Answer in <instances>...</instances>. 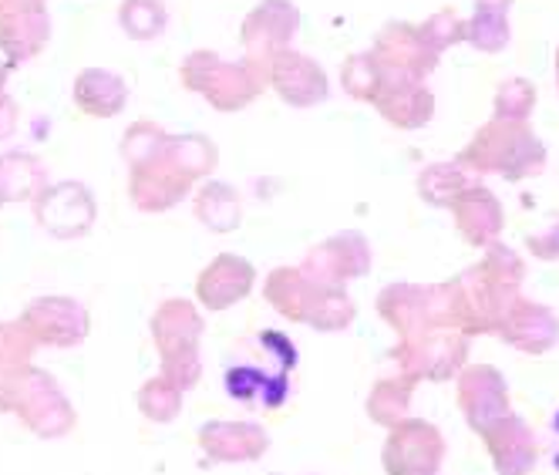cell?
<instances>
[{"label":"cell","mask_w":559,"mask_h":475,"mask_svg":"<svg viewBox=\"0 0 559 475\" xmlns=\"http://www.w3.org/2000/svg\"><path fill=\"white\" fill-rule=\"evenodd\" d=\"M257 284V270L250 260L236 253H219L203 273L195 276V300L210 313H219L239 300H247Z\"/></svg>","instance_id":"cell-18"},{"label":"cell","mask_w":559,"mask_h":475,"mask_svg":"<svg viewBox=\"0 0 559 475\" xmlns=\"http://www.w3.org/2000/svg\"><path fill=\"white\" fill-rule=\"evenodd\" d=\"M297 31H300V8L294 0H260L243 17V27H239L243 58L270 64L276 55L290 51Z\"/></svg>","instance_id":"cell-8"},{"label":"cell","mask_w":559,"mask_h":475,"mask_svg":"<svg viewBox=\"0 0 559 475\" xmlns=\"http://www.w3.org/2000/svg\"><path fill=\"white\" fill-rule=\"evenodd\" d=\"M192 213L203 223L210 233H233L239 223H243V200L239 192L226 182H203L192 195Z\"/></svg>","instance_id":"cell-27"},{"label":"cell","mask_w":559,"mask_h":475,"mask_svg":"<svg viewBox=\"0 0 559 475\" xmlns=\"http://www.w3.org/2000/svg\"><path fill=\"white\" fill-rule=\"evenodd\" d=\"M179 82L186 92L206 98V105L229 115V111H243L263 95V88H270V64L250 58L226 61L216 51L199 48L182 58Z\"/></svg>","instance_id":"cell-3"},{"label":"cell","mask_w":559,"mask_h":475,"mask_svg":"<svg viewBox=\"0 0 559 475\" xmlns=\"http://www.w3.org/2000/svg\"><path fill=\"white\" fill-rule=\"evenodd\" d=\"M536 85L530 78H509L496 88V98H492V111L496 118H506V122H530V115L536 108Z\"/></svg>","instance_id":"cell-37"},{"label":"cell","mask_w":559,"mask_h":475,"mask_svg":"<svg viewBox=\"0 0 559 475\" xmlns=\"http://www.w3.org/2000/svg\"><path fill=\"white\" fill-rule=\"evenodd\" d=\"M468 186L472 182L459 163H431L418 176V195L435 210H449Z\"/></svg>","instance_id":"cell-30"},{"label":"cell","mask_w":559,"mask_h":475,"mask_svg":"<svg viewBox=\"0 0 559 475\" xmlns=\"http://www.w3.org/2000/svg\"><path fill=\"white\" fill-rule=\"evenodd\" d=\"M71 98L74 108L88 118H115L129 105V85L122 74H115L108 68H85L74 78Z\"/></svg>","instance_id":"cell-23"},{"label":"cell","mask_w":559,"mask_h":475,"mask_svg":"<svg viewBox=\"0 0 559 475\" xmlns=\"http://www.w3.org/2000/svg\"><path fill=\"white\" fill-rule=\"evenodd\" d=\"M199 446L213 462H253L270 449V435L253 421H210L199 428Z\"/></svg>","instance_id":"cell-21"},{"label":"cell","mask_w":559,"mask_h":475,"mask_svg":"<svg viewBox=\"0 0 559 475\" xmlns=\"http://www.w3.org/2000/svg\"><path fill=\"white\" fill-rule=\"evenodd\" d=\"M483 442L492 455L499 475H530L536 465V439L523 418L506 415L483 431Z\"/></svg>","instance_id":"cell-22"},{"label":"cell","mask_w":559,"mask_h":475,"mask_svg":"<svg viewBox=\"0 0 559 475\" xmlns=\"http://www.w3.org/2000/svg\"><path fill=\"white\" fill-rule=\"evenodd\" d=\"M468 344L462 331H431L418 341H405L394 347V361L402 375L415 381H449L465 371Z\"/></svg>","instance_id":"cell-9"},{"label":"cell","mask_w":559,"mask_h":475,"mask_svg":"<svg viewBox=\"0 0 559 475\" xmlns=\"http://www.w3.org/2000/svg\"><path fill=\"white\" fill-rule=\"evenodd\" d=\"M415 378L412 375H402L397 371L394 378H381L371 394H368V415L384 425V428H394L408 418V405H412V391H415Z\"/></svg>","instance_id":"cell-29"},{"label":"cell","mask_w":559,"mask_h":475,"mask_svg":"<svg viewBox=\"0 0 559 475\" xmlns=\"http://www.w3.org/2000/svg\"><path fill=\"white\" fill-rule=\"evenodd\" d=\"M321 281H313V276L304 270V266H276L266 284H263V297L270 300L273 310H280L287 317V321H297V324H307V317L313 310V300L321 294Z\"/></svg>","instance_id":"cell-24"},{"label":"cell","mask_w":559,"mask_h":475,"mask_svg":"<svg viewBox=\"0 0 559 475\" xmlns=\"http://www.w3.org/2000/svg\"><path fill=\"white\" fill-rule=\"evenodd\" d=\"M166 24H169V11L163 0H122L118 4V27L139 45L155 41L166 31Z\"/></svg>","instance_id":"cell-32"},{"label":"cell","mask_w":559,"mask_h":475,"mask_svg":"<svg viewBox=\"0 0 559 475\" xmlns=\"http://www.w3.org/2000/svg\"><path fill=\"white\" fill-rule=\"evenodd\" d=\"M203 331L206 321L192 300L173 297L158 304V310L152 313V341L158 358H163V375L182 391H189L203 375V361H199Z\"/></svg>","instance_id":"cell-4"},{"label":"cell","mask_w":559,"mask_h":475,"mask_svg":"<svg viewBox=\"0 0 559 475\" xmlns=\"http://www.w3.org/2000/svg\"><path fill=\"white\" fill-rule=\"evenodd\" d=\"M418 27H421V34H425V41H428L438 55L449 51V48L465 45V37H468V21L459 17L455 11H438V14L425 17Z\"/></svg>","instance_id":"cell-39"},{"label":"cell","mask_w":559,"mask_h":475,"mask_svg":"<svg viewBox=\"0 0 559 475\" xmlns=\"http://www.w3.org/2000/svg\"><path fill=\"white\" fill-rule=\"evenodd\" d=\"M552 431L559 435V412H556V418H552ZM556 468H559V455H556Z\"/></svg>","instance_id":"cell-45"},{"label":"cell","mask_w":559,"mask_h":475,"mask_svg":"<svg viewBox=\"0 0 559 475\" xmlns=\"http://www.w3.org/2000/svg\"><path fill=\"white\" fill-rule=\"evenodd\" d=\"M139 412H142L148 421H155V425H169V421H176L179 412H182V388L173 384L166 375H158V378L145 381V384L139 388Z\"/></svg>","instance_id":"cell-33"},{"label":"cell","mask_w":559,"mask_h":475,"mask_svg":"<svg viewBox=\"0 0 559 475\" xmlns=\"http://www.w3.org/2000/svg\"><path fill=\"white\" fill-rule=\"evenodd\" d=\"M509 14L506 11H486V8H475V14L468 17V37L465 45H472L475 51L483 55H499L509 48Z\"/></svg>","instance_id":"cell-35"},{"label":"cell","mask_w":559,"mask_h":475,"mask_svg":"<svg viewBox=\"0 0 559 475\" xmlns=\"http://www.w3.org/2000/svg\"><path fill=\"white\" fill-rule=\"evenodd\" d=\"M350 321H354V300L347 297V290L337 287V284H324L321 294H317V300H313L307 328L331 334V331H344Z\"/></svg>","instance_id":"cell-34"},{"label":"cell","mask_w":559,"mask_h":475,"mask_svg":"<svg viewBox=\"0 0 559 475\" xmlns=\"http://www.w3.org/2000/svg\"><path fill=\"white\" fill-rule=\"evenodd\" d=\"M556 88H559V48H556Z\"/></svg>","instance_id":"cell-46"},{"label":"cell","mask_w":559,"mask_h":475,"mask_svg":"<svg viewBox=\"0 0 559 475\" xmlns=\"http://www.w3.org/2000/svg\"><path fill=\"white\" fill-rule=\"evenodd\" d=\"M378 313L384 324L405 341H418L431 331H445L438 324L435 310V287H418V284H391L378 294Z\"/></svg>","instance_id":"cell-12"},{"label":"cell","mask_w":559,"mask_h":475,"mask_svg":"<svg viewBox=\"0 0 559 475\" xmlns=\"http://www.w3.org/2000/svg\"><path fill=\"white\" fill-rule=\"evenodd\" d=\"M459 405L472 431L483 435L509 412V388L506 378L489 365H472L459 375Z\"/></svg>","instance_id":"cell-15"},{"label":"cell","mask_w":559,"mask_h":475,"mask_svg":"<svg viewBox=\"0 0 559 475\" xmlns=\"http://www.w3.org/2000/svg\"><path fill=\"white\" fill-rule=\"evenodd\" d=\"M381 85H384V68L378 64V58L371 51H357V55L344 58V64H341V88L347 92V98L374 105Z\"/></svg>","instance_id":"cell-31"},{"label":"cell","mask_w":559,"mask_h":475,"mask_svg":"<svg viewBox=\"0 0 559 475\" xmlns=\"http://www.w3.org/2000/svg\"><path fill=\"white\" fill-rule=\"evenodd\" d=\"M526 250H530L533 260H543V263L559 260V213L546 216L543 226L526 233Z\"/></svg>","instance_id":"cell-40"},{"label":"cell","mask_w":559,"mask_h":475,"mask_svg":"<svg viewBox=\"0 0 559 475\" xmlns=\"http://www.w3.org/2000/svg\"><path fill=\"white\" fill-rule=\"evenodd\" d=\"M374 108L391 129L412 132V129H425L435 118V95L425 82L384 71V85L378 92Z\"/></svg>","instance_id":"cell-17"},{"label":"cell","mask_w":559,"mask_h":475,"mask_svg":"<svg viewBox=\"0 0 559 475\" xmlns=\"http://www.w3.org/2000/svg\"><path fill=\"white\" fill-rule=\"evenodd\" d=\"M31 11H48V0H0V17L31 14Z\"/></svg>","instance_id":"cell-42"},{"label":"cell","mask_w":559,"mask_h":475,"mask_svg":"<svg viewBox=\"0 0 559 475\" xmlns=\"http://www.w3.org/2000/svg\"><path fill=\"white\" fill-rule=\"evenodd\" d=\"M11 412L24 421L27 431L41 435V439H61L74 428V408L64 399L58 381L41 368H24L14 384V405Z\"/></svg>","instance_id":"cell-5"},{"label":"cell","mask_w":559,"mask_h":475,"mask_svg":"<svg viewBox=\"0 0 559 475\" xmlns=\"http://www.w3.org/2000/svg\"><path fill=\"white\" fill-rule=\"evenodd\" d=\"M270 88L290 108H313V105L328 102L331 78L310 55L290 48L270 61Z\"/></svg>","instance_id":"cell-14"},{"label":"cell","mask_w":559,"mask_h":475,"mask_svg":"<svg viewBox=\"0 0 559 475\" xmlns=\"http://www.w3.org/2000/svg\"><path fill=\"white\" fill-rule=\"evenodd\" d=\"M0 206H4V195H0Z\"/></svg>","instance_id":"cell-47"},{"label":"cell","mask_w":559,"mask_h":475,"mask_svg":"<svg viewBox=\"0 0 559 475\" xmlns=\"http://www.w3.org/2000/svg\"><path fill=\"white\" fill-rule=\"evenodd\" d=\"M371 55L388 74L415 78V82H425L431 71H438V61H442V55L425 41L421 27L412 21H388L374 34Z\"/></svg>","instance_id":"cell-10"},{"label":"cell","mask_w":559,"mask_h":475,"mask_svg":"<svg viewBox=\"0 0 559 475\" xmlns=\"http://www.w3.org/2000/svg\"><path fill=\"white\" fill-rule=\"evenodd\" d=\"M34 347L37 341L27 334L21 321H0V371L21 375L24 368H31Z\"/></svg>","instance_id":"cell-38"},{"label":"cell","mask_w":559,"mask_h":475,"mask_svg":"<svg viewBox=\"0 0 559 475\" xmlns=\"http://www.w3.org/2000/svg\"><path fill=\"white\" fill-rule=\"evenodd\" d=\"M48 186V169L34 152L0 155V195H4V203H34Z\"/></svg>","instance_id":"cell-26"},{"label":"cell","mask_w":559,"mask_h":475,"mask_svg":"<svg viewBox=\"0 0 559 475\" xmlns=\"http://www.w3.org/2000/svg\"><path fill=\"white\" fill-rule=\"evenodd\" d=\"M21 122V108L11 95H0V142H8L17 132Z\"/></svg>","instance_id":"cell-41"},{"label":"cell","mask_w":559,"mask_h":475,"mask_svg":"<svg viewBox=\"0 0 559 475\" xmlns=\"http://www.w3.org/2000/svg\"><path fill=\"white\" fill-rule=\"evenodd\" d=\"M304 270L313 281L344 287L347 281H357V276H365L371 270V244L354 229L334 233L307 253Z\"/></svg>","instance_id":"cell-13"},{"label":"cell","mask_w":559,"mask_h":475,"mask_svg":"<svg viewBox=\"0 0 559 475\" xmlns=\"http://www.w3.org/2000/svg\"><path fill=\"white\" fill-rule=\"evenodd\" d=\"M192 186L195 182L186 179L173 166V158L166 155V149L158 158H152V163H145L139 169H129V200L142 213H169L173 206H179L192 192Z\"/></svg>","instance_id":"cell-16"},{"label":"cell","mask_w":559,"mask_h":475,"mask_svg":"<svg viewBox=\"0 0 559 475\" xmlns=\"http://www.w3.org/2000/svg\"><path fill=\"white\" fill-rule=\"evenodd\" d=\"M526 281V263L506 244L486 247V257L449 281L452 331L468 334H499L506 313L519 300V287Z\"/></svg>","instance_id":"cell-1"},{"label":"cell","mask_w":559,"mask_h":475,"mask_svg":"<svg viewBox=\"0 0 559 475\" xmlns=\"http://www.w3.org/2000/svg\"><path fill=\"white\" fill-rule=\"evenodd\" d=\"M166 155L173 158V166H176L186 179H192V182L210 179V176L216 173V166H219V149H216V142L206 139V135H199V132L169 135Z\"/></svg>","instance_id":"cell-28"},{"label":"cell","mask_w":559,"mask_h":475,"mask_svg":"<svg viewBox=\"0 0 559 475\" xmlns=\"http://www.w3.org/2000/svg\"><path fill=\"white\" fill-rule=\"evenodd\" d=\"M51 41V17L48 11H31V14H8L0 17V55L4 61L27 64L41 55Z\"/></svg>","instance_id":"cell-25"},{"label":"cell","mask_w":559,"mask_h":475,"mask_svg":"<svg viewBox=\"0 0 559 475\" xmlns=\"http://www.w3.org/2000/svg\"><path fill=\"white\" fill-rule=\"evenodd\" d=\"M499 337L506 344H512L515 351H526V354H546L556 341H559V317L536 304L519 297L512 304V310L506 313V321L499 328Z\"/></svg>","instance_id":"cell-20"},{"label":"cell","mask_w":559,"mask_h":475,"mask_svg":"<svg viewBox=\"0 0 559 475\" xmlns=\"http://www.w3.org/2000/svg\"><path fill=\"white\" fill-rule=\"evenodd\" d=\"M445 462V439L431 421L421 418H405L402 425H394L381 465L388 475H438Z\"/></svg>","instance_id":"cell-6"},{"label":"cell","mask_w":559,"mask_h":475,"mask_svg":"<svg viewBox=\"0 0 559 475\" xmlns=\"http://www.w3.org/2000/svg\"><path fill=\"white\" fill-rule=\"evenodd\" d=\"M475 8H486V11H506L512 8V0H475Z\"/></svg>","instance_id":"cell-43"},{"label":"cell","mask_w":559,"mask_h":475,"mask_svg":"<svg viewBox=\"0 0 559 475\" xmlns=\"http://www.w3.org/2000/svg\"><path fill=\"white\" fill-rule=\"evenodd\" d=\"M21 324L45 347H74L92 331L88 310L71 297H37L24 307Z\"/></svg>","instance_id":"cell-11"},{"label":"cell","mask_w":559,"mask_h":475,"mask_svg":"<svg viewBox=\"0 0 559 475\" xmlns=\"http://www.w3.org/2000/svg\"><path fill=\"white\" fill-rule=\"evenodd\" d=\"M34 206V219L45 233H51L55 240H78V236L92 233L95 219H98V206H95V195L85 182H55L48 186Z\"/></svg>","instance_id":"cell-7"},{"label":"cell","mask_w":559,"mask_h":475,"mask_svg":"<svg viewBox=\"0 0 559 475\" xmlns=\"http://www.w3.org/2000/svg\"><path fill=\"white\" fill-rule=\"evenodd\" d=\"M8 78H11V64L0 58V95H8Z\"/></svg>","instance_id":"cell-44"},{"label":"cell","mask_w":559,"mask_h":475,"mask_svg":"<svg viewBox=\"0 0 559 475\" xmlns=\"http://www.w3.org/2000/svg\"><path fill=\"white\" fill-rule=\"evenodd\" d=\"M455 163L478 176H502L509 182H523L546 169V145L530 129V122H506L496 118L478 129Z\"/></svg>","instance_id":"cell-2"},{"label":"cell","mask_w":559,"mask_h":475,"mask_svg":"<svg viewBox=\"0 0 559 475\" xmlns=\"http://www.w3.org/2000/svg\"><path fill=\"white\" fill-rule=\"evenodd\" d=\"M166 142H169V132L163 126L135 122L122 135V158L129 163V169H139V166H145V163H152V158L163 155Z\"/></svg>","instance_id":"cell-36"},{"label":"cell","mask_w":559,"mask_h":475,"mask_svg":"<svg viewBox=\"0 0 559 475\" xmlns=\"http://www.w3.org/2000/svg\"><path fill=\"white\" fill-rule=\"evenodd\" d=\"M449 210H452L455 229L462 233V240L468 247L486 250V247L499 244V233L506 226V213H502V203L492 189L472 182Z\"/></svg>","instance_id":"cell-19"}]
</instances>
